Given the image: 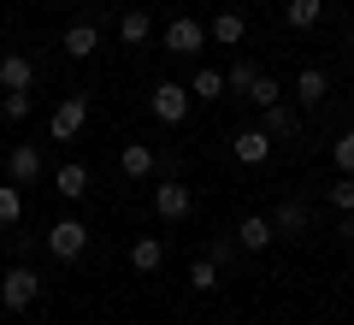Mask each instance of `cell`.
Masks as SVG:
<instances>
[{
    "label": "cell",
    "mask_w": 354,
    "mask_h": 325,
    "mask_svg": "<svg viewBox=\"0 0 354 325\" xmlns=\"http://www.w3.org/2000/svg\"><path fill=\"white\" fill-rule=\"evenodd\" d=\"M41 301V278L30 266H0V308L6 313H24Z\"/></svg>",
    "instance_id": "6da1fadb"
},
{
    "label": "cell",
    "mask_w": 354,
    "mask_h": 325,
    "mask_svg": "<svg viewBox=\"0 0 354 325\" xmlns=\"http://www.w3.org/2000/svg\"><path fill=\"white\" fill-rule=\"evenodd\" d=\"M148 113L160 118V125H183V118L195 113V95H189V83H153V95H148Z\"/></svg>",
    "instance_id": "7a4b0ae2"
},
{
    "label": "cell",
    "mask_w": 354,
    "mask_h": 325,
    "mask_svg": "<svg viewBox=\"0 0 354 325\" xmlns=\"http://www.w3.org/2000/svg\"><path fill=\"white\" fill-rule=\"evenodd\" d=\"M153 213H160V219H165V225H177V219H189V213H195V189L189 184H183V177H160V184H153Z\"/></svg>",
    "instance_id": "3957f363"
},
{
    "label": "cell",
    "mask_w": 354,
    "mask_h": 325,
    "mask_svg": "<svg viewBox=\"0 0 354 325\" xmlns=\"http://www.w3.org/2000/svg\"><path fill=\"white\" fill-rule=\"evenodd\" d=\"M48 254L65 261V266L83 261V254H88V225H83V219H53V225H48Z\"/></svg>",
    "instance_id": "277c9868"
},
{
    "label": "cell",
    "mask_w": 354,
    "mask_h": 325,
    "mask_svg": "<svg viewBox=\"0 0 354 325\" xmlns=\"http://www.w3.org/2000/svg\"><path fill=\"white\" fill-rule=\"evenodd\" d=\"M88 125V95H59V107L48 113V137L53 142H77Z\"/></svg>",
    "instance_id": "5b68a950"
},
{
    "label": "cell",
    "mask_w": 354,
    "mask_h": 325,
    "mask_svg": "<svg viewBox=\"0 0 354 325\" xmlns=\"http://www.w3.org/2000/svg\"><path fill=\"white\" fill-rule=\"evenodd\" d=\"M160 42H165V53H177V60H195V53L207 48V24L201 18H171Z\"/></svg>",
    "instance_id": "8992f818"
},
{
    "label": "cell",
    "mask_w": 354,
    "mask_h": 325,
    "mask_svg": "<svg viewBox=\"0 0 354 325\" xmlns=\"http://www.w3.org/2000/svg\"><path fill=\"white\" fill-rule=\"evenodd\" d=\"M48 172V154L36 148V142H12V148H6V184H36V177Z\"/></svg>",
    "instance_id": "52a82bcc"
},
{
    "label": "cell",
    "mask_w": 354,
    "mask_h": 325,
    "mask_svg": "<svg viewBox=\"0 0 354 325\" xmlns=\"http://www.w3.org/2000/svg\"><path fill=\"white\" fill-rule=\"evenodd\" d=\"M118 172H124L130 184L153 177V172H160V148H153V142H136V137H130L124 148H118Z\"/></svg>",
    "instance_id": "ba28073f"
},
{
    "label": "cell",
    "mask_w": 354,
    "mask_h": 325,
    "mask_svg": "<svg viewBox=\"0 0 354 325\" xmlns=\"http://www.w3.org/2000/svg\"><path fill=\"white\" fill-rule=\"evenodd\" d=\"M88 189H95V177H88L83 160H65L59 172H53V195H59V201H83Z\"/></svg>",
    "instance_id": "9c48e42d"
},
{
    "label": "cell",
    "mask_w": 354,
    "mask_h": 325,
    "mask_svg": "<svg viewBox=\"0 0 354 325\" xmlns=\"http://www.w3.org/2000/svg\"><path fill=\"white\" fill-rule=\"evenodd\" d=\"M12 89H36V60L30 53H0V95Z\"/></svg>",
    "instance_id": "30bf717a"
},
{
    "label": "cell",
    "mask_w": 354,
    "mask_h": 325,
    "mask_svg": "<svg viewBox=\"0 0 354 325\" xmlns=\"http://www.w3.org/2000/svg\"><path fill=\"white\" fill-rule=\"evenodd\" d=\"M307 225H313V213H307L301 195L278 201V213H272V231H278V237H307Z\"/></svg>",
    "instance_id": "8fae6325"
},
{
    "label": "cell",
    "mask_w": 354,
    "mask_h": 325,
    "mask_svg": "<svg viewBox=\"0 0 354 325\" xmlns=\"http://www.w3.org/2000/svg\"><path fill=\"white\" fill-rule=\"evenodd\" d=\"M236 243H242V254H266L272 243H278V231H272V219H266V213H248V219L236 225Z\"/></svg>",
    "instance_id": "7c38bea8"
},
{
    "label": "cell",
    "mask_w": 354,
    "mask_h": 325,
    "mask_svg": "<svg viewBox=\"0 0 354 325\" xmlns=\"http://www.w3.org/2000/svg\"><path fill=\"white\" fill-rule=\"evenodd\" d=\"M230 148H236V160H242V166H266V160H272V137H266L260 125L236 130V137H230Z\"/></svg>",
    "instance_id": "4fadbf2b"
},
{
    "label": "cell",
    "mask_w": 354,
    "mask_h": 325,
    "mask_svg": "<svg viewBox=\"0 0 354 325\" xmlns=\"http://www.w3.org/2000/svg\"><path fill=\"white\" fill-rule=\"evenodd\" d=\"M260 130H266V137H283V142H290L295 130H301V113H295L290 100H272V107H260Z\"/></svg>",
    "instance_id": "5bb4252c"
},
{
    "label": "cell",
    "mask_w": 354,
    "mask_h": 325,
    "mask_svg": "<svg viewBox=\"0 0 354 325\" xmlns=\"http://www.w3.org/2000/svg\"><path fill=\"white\" fill-rule=\"evenodd\" d=\"M160 266H165V243L160 237H130V272L148 278V272H160Z\"/></svg>",
    "instance_id": "9a60e30c"
},
{
    "label": "cell",
    "mask_w": 354,
    "mask_h": 325,
    "mask_svg": "<svg viewBox=\"0 0 354 325\" xmlns=\"http://www.w3.org/2000/svg\"><path fill=\"white\" fill-rule=\"evenodd\" d=\"M59 48L71 53V60H95V48H101V30H95V24H65Z\"/></svg>",
    "instance_id": "2e32d148"
},
{
    "label": "cell",
    "mask_w": 354,
    "mask_h": 325,
    "mask_svg": "<svg viewBox=\"0 0 354 325\" xmlns=\"http://www.w3.org/2000/svg\"><path fill=\"white\" fill-rule=\"evenodd\" d=\"M118 42H124V48H148L153 42V18L142 12V6H130V12L118 18Z\"/></svg>",
    "instance_id": "e0dca14e"
},
{
    "label": "cell",
    "mask_w": 354,
    "mask_h": 325,
    "mask_svg": "<svg viewBox=\"0 0 354 325\" xmlns=\"http://www.w3.org/2000/svg\"><path fill=\"white\" fill-rule=\"evenodd\" d=\"M325 95H330V77L319 71V65H307V71L295 77V100H301V107H325Z\"/></svg>",
    "instance_id": "ac0fdd59"
},
{
    "label": "cell",
    "mask_w": 354,
    "mask_h": 325,
    "mask_svg": "<svg viewBox=\"0 0 354 325\" xmlns=\"http://www.w3.org/2000/svg\"><path fill=\"white\" fill-rule=\"evenodd\" d=\"M207 36H213L218 48H242V36H248V18H242V12H218L213 24H207Z\"/></svg>",
    "instance_id": "d6986e66"
},
{
    "label": "cell",
    "mask_w": 354,
    "mask_h": 325,
    "mask_svg": "<svg viewBox=\"0 0 354 325\" xmlns=\"http://www.w3.org/2000/svg\"><path fill=\"white\" fill-rule=\"evenodd\" d=\"M319 18H325V0H290L283 6V24L290 30H319Z\"/></svg>",
    "instance_id": "ffe728a7"
},
{
    "label": "cell",
    "mask_w": 354,
    "mask_h": 325,
    "mask_svg": "<svg viewBox=\"0 0 354 325\" xmlns=\"http://www.w3.org/2000/svg\"><path fill=\"white\" fill-rule=\"evenodd\" d=\"M207 261H213L218 272H230V266H242V243H236V231H230V237H213V243H207Z\"/></svg>",
    "instance_id": "44dd1931"
},
{
    "label": "cell",
    "mask_w": 354,
    "mask_h": 325,
    "mask_svg": "<svg viewBox=\"0 0 354 325\" xmlns=\"http://www.w3.org/2000/svg\"><path fill=\"white\" fill-rule=\"evenodd\" d=\"M189 95H195V100H225V71H213V65H201V71L189 77Z\"/></svg>",
    "instance_id": "7402d4cb"
},
{
    "label": "cell",
    "mask_w": 354,
    "mask_h": 325,
    "mask_svg": "<svg viewBox=\"0 0 354 325\" xmlns=\"http://www.w3.org/2000/svg\"><path fill=\"white\" fill-rule=\"evenodd\" d=\"M218 284H225V272H218V266L207 261V254H195V261H189V290H201V296H213Z\"/></svg>",
    "instance_id": "603a6c76"
},
{
    "label": "cell",
    "mask_w": 354,
    "mask_h": 325,
    "mask_svg": "<svg viewBox=\"0 0 354 325\" xmlns=\"http://www.w3.org/2000/svg\"><path fill=\"white\" fill-rule=\"evenodd\" d=\"M254 77H260V65H254L248 53H242V60L225 71V95H248V89H254Z\"/></svg>",
    "instance_id": "cb8c5ba5"
},
{
    "label": "cell",
    "mask_w": 354,
    "mask_h": 325,
    "mask_svg": "<svg viewBox=\"0 0 354 325\" xmlns=\"http://www.w3.org/2000/svg\"><path fill=\"white\" fill-rule=\"evenodd\" d=\"M24 219V189L18 184H0V231H12Z\"/></svg>",
    "instance_id": "d4e9b609"
},
{
    "label": "cell",
    "mask_w": 354,
    "mask_h": 325,
    "mask_svg": "<svg viewBox=\"0 0 354 325\" xmlns=\"http://www.w3.org/2000/svg\"><path fill=\"white\" fill-rule=\"evenodd\" d=\"M325 201H330L337 213H354V177H348V172H337V177L325 184Z\"/></svg>",
    "instance_id": "484cf974"
},
{
    "label": "cell",
    "mask_w": 354,
    "mask_h": 325,
    "mask_svg": "<svg viewBox=\"0 0 354 325\" xmlns=\"http://www.w3.org/2000/svg\"><path fill=\"white\" fill-rule=\"evenodd\" d=\"M248 100H254V107H272V100H283V83H278V77H254V89H248Z\"/></svg>",
    "instance_id": "4316f807"
},
{
    "label": "cell",
    "mask_w": 354,
    "mask_h": 325,
    "mask_svg": "<svg viewBox=\"0 0 354 325\" xmlns=\"http://www.w3.org/2000/svg\"><path fill=\"white\" fill-rule=\"evenodd\" d=\"M330 160H337V172H348V177H354V130H342V137L330 142Z\"/></svg>",
    "instance_id": "83f0119b"
},
{
    "label": "cell",
    "mask_w": 354,
    "mask_h": 325,
    "mask_svg": "<svg viewBox=\"0 0 354 325\" xmlns=\"http://www.w3.org/2000/svg\"><path fill=\"white\" fill-rule=\"evenodd\" d=\"M0 118H30V89H12V95H0Z\"/></svg>",
    "instance_id": "f1b7e54d"
},
{
    "label": "cell",
    "mask_w": 354,
    "mask_h": 325,
    "mask_svg": "<svg viewBox=\"0 0 354 325\" xmlns=\"http://www.w3.org/2000/svg\"><path fill=\"white\" fill-rule=\"evenodd\" d=\"M337 237H342V243L354 249V213H337Z\"/></svg>",
    "instance_id": "f546056e"
},
{
    "label": "cell",
    "mask_w": 354,
    "mask_h": 325,
    "mask_svg": "<svg viewBox=\"0 0 354 325\" xmlns=\"http://www.w3.org/2000/svg\"><path fill=\"white\" fill-rule=\"evenodd\" d=\"M348 53H354V24H348Z\"/></svg>",
    "instance_id": "4dcf8cb0"
},
{
    "label": "cell",
    "mask_w": 354,
    "mask_h": 325,
    "mask_svg": "<svg viewBox=\"0 0 354 325\" xmlns=\"http://www.w3.org/2000/svg\"><path fill=\"white\" fill-rule=\"evenodd\" d=\"M283 6H290V0H283Z\"/></svg>",
    "instance_id": "1f68e13d"
}]
</instances>
